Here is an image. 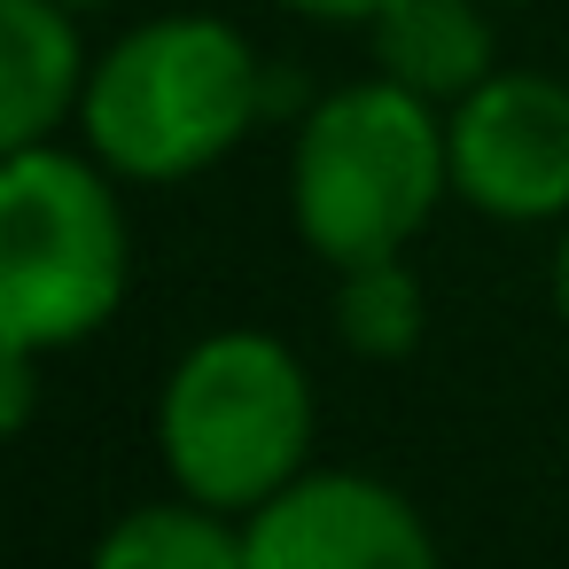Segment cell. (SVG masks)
I'll list each match as a JSON object with an SVG mask.
<instances>
[{"instance_id":"obj_1","label":"cell","mask_w":569,"mask_h":569,"mask_svg":"<svg viewBox=\"0 0 569 569\" xmlns=\"http://www.w3.org/2000/svg\"><path fill=\"white\" fill-rule=\"evenodd\" d=\"M452 196L445 110L398 79H351L297 118L289 141V227L320 266L398 258Z\"/></svg>"},{"instance_id":"obj_2","label":"cell","mask_w":569,"mask_h":569,"mask_svg":"<svg viewBox=\"0 0 569 569\" xmlns=\"http://www.w3.org/2000/svg\"><path fill=\"white\" fill-rule=\"evenodd\" d=\"M266 63L227 17H149L94 56L79 133L87 149L141 188H172L242 149L266 118Z\"/></svg>"},{"instance_id":"obj_3","label":"cell","mask_w":569,"mask_h":569,"mask_svg":"<svg viewBox=\"0 0 569 569\" xmlns=\"http://www.w3.org/2000/svg\"><path fill=\"white\" fill-rule=\"evenodd\" d=\"M133 289V227L118 172L87 149H9L0 164V343L9 351H79L118 320Z\"/></svg>"},{"instance_id":"obj_4","label":"cell","mask_w":569,"mask_h":569,"mask_svg":"<svg viewBox=\"0 0 569 569\" xmlns=\"http://www.w3.org/2000/svg\"><path fill=\"white\" fill-rule=\"evenodd\" d=\"M312 375L266 328H219L188 343L157 398V460L172 491L227 515H258L273 491H289L312 468Z\"/></svg>"},{"instance_id":"obj_5","label":"cell","mask_w":569,"mask_h":569,"mask_svg":"<svg viewBox=\"0 0 569 569\" xmlns=\"http://www.w3.org/2000/svg\"><path fill=\"white\" fill-rule=\"evenodd\" d=\"M452 196L499 227L569 219V87L546 71H491L445 110Z\"/></svg>"},{"instance_id":"obj_6","label":"cell","mask_w":569,"mask_h":569,"mask_svg":"<svg viewBox=\"0 0 569 569\" xmlns=\"http://www.w3.org/2000/svg\"><path fill=\"white\" fill-rule=\"evenodd\" d=\"M242 530L250 569H445L421 507L359 468H305Z\"/></svg>"},{"instance_id":"obj_7","label":"cell","mask_w":569,"mask_h":569,"mask_svg":"<svg viewBox=\"0 0 569 569\" xmlns=\"http://www.w3.org/2000/svg\"><path fill=\"white\" fill-rule=\"evenodd\" d=\"M79 9L63 0H0V141L32 149L56 141L63 118L87 102V48H79Z\"/></svg>"},{"instance_id":"obj_8","label":"cell","mask_w":569,"mask_h":569,"mask_svg":"<svg viewBox=\"0 0 569 569\" xmlns=\"http://www.w3.org/2000/svg\"><path fill=\"white\" fill-rule=\"evenodd\" d=\"M367 40H375V71L429 94L437 110H452L499 71L491 0H390L367 24Z\"/></svg>"},{"instance_id":"obj_9","label":"cell","mask_w":569,"mask_h":569,"mask_svg":"<svg viewBox=\"0 0 569 569\" xmlns=\"http://www.w3.org/2000/svg\"><path fill=\"white\" fill-rule=\"evenodd\" d=\"M87 569H250V530H242V515L172 491V499L118 515L94 538Z\"/></svg>"},{"instance_id":"obj_10","label":"cell","mask_w":569,"mask_h":569,"mask_svg":"<svg viewBox=\"0 0 569 569\" xmlns=\"http://www.w3.org/2000/svg\"><path fill=\"white\" fill-rule=\"evenodd\" d=\"M421 328H429V289L406 266V250L336 273V343L351 359H406Z\"/></svg>"},{"instance_id":"obj_11","label":"cell","mask_w":569,"mask_h":569,"mask_svg":"<svg viewBox=\"0 0 569 569\" xmlns=\"http://www.w3.org/2000/svg\"><path fill=\"white\" fill-rule=\"evenodd\" d=\"M32 406H40V351H9V343H0V429L24 437Z\"/></svg>"},{"instance_id":"obj_12","label":"cell","mask_w":569,"mask_h":569,"mask_svg":"<svg viewBox=\"0 0 569 569\" xmlns=\"http://www.w3.org/2000/svg\"><path fill=\"white\" fill-rule=\"evenodd\" d=\"M273 9H297V17H312V24H375L390 0H273Z\"/></svg>"},{"instance_id":"obj_13","label":"cell","mask_w":569,"mask_h":569,"mask_svg":"<svg viewBox=\"0 0 569 569\" xmlns=\"http://www.w3.org/2000/svg\"><path fill=\"white\" fill-rule=\"evenodd\" d=\"M553 312H561V328H569V219H561V250H553Z\"/></svg>"},{"instance_id":"obj_14","label":"cell","mask_w":569,"mask_h":569,"mask_svg":"<svg viewBox=\"0 0 569 569\" xmlns=\"http://www.w3.org/2000/svg\"><path fill=\"white\" fill-rule=\"evenodd\" d=\"M63 9H110V0H63Z\"/></svg>"},{"instance_id":"obj_15","label":"cell","mask_w":569,"mask_h":569,"mask_svg":"<svg viewBox=\"0 0 569 569\" xmlns=\"http://www.w3.org/2000/svg\"><path fill=\"white\" fill-rule=\"evenodd\" d=\"M491 9H522V0H491Z\"/></svg>"}]
</instances>
